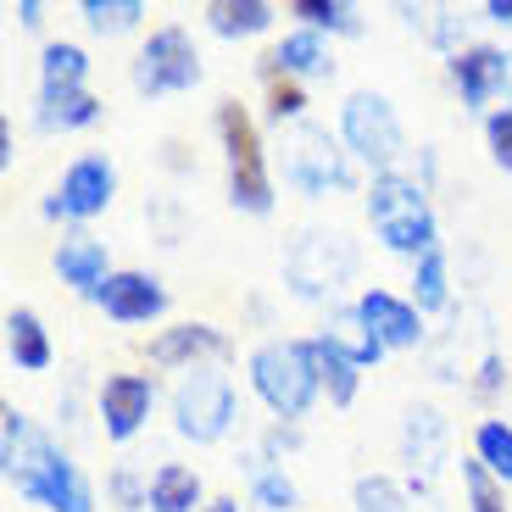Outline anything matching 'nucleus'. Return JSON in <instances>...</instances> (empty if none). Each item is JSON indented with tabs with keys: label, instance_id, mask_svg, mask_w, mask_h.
<instances>
[{
	"label": "nucleus",
	"instance_id": "obj_13",
	"mask_svg": "<svg viewBox=\"0 0 512 512\" xmlns=\"http://www.w3.org/2000/svg\"><path fill=\"white\" fill-rule=\"evenodd\" d=\"M357 312L368 318V329L379 334L384 351H412V346L423 340L418 307H412V301H401V295H390V290H368V295L357 301Z\"/></svg>",
	"mask_w": 512,
	"mask_h": 512
},
{
	"label": "nucleus",
	"instance_id": "obj_12",
	"mask_svg": "<svg viewBox=\"0 0 512 512\" xmlns=\"http://www.w3.org/2000/svg\"><path fill=\"white\" fill-rule=\"evenodd\" d=\"M451 84L462 90L468 106H490L507 90V51L496 45H468V51L451 56Z\"/></svg>",
	"mask_w": 512,
	"mask_h": 512
},
{
	"label": "nucleus",
	"instance_id": "obj_8",
	"mask_svg": "<svg viewBox=\"0 0 512 512\" xmlns=\"http://www.w3.org/2000/svg\"><path fill=\"white\" fill-rule=\"evenodd\" d=\"M201 84V56H195L184 28H156L145 51L134 56V90L140 95H173Z\"/></svg>",
	"mask_w": 512,
	"mask_h": 512
},
{
	"label": "nucleus",
	"instance_id": "obj_14",
	"mask_svg": "<svg viewBox=\"0 0 512 512\" xmlns=\"http://www.w3.org/2000/svg\"><path fill=\"white\" fill-rule=\"evenodd\" d=\"M95 301H101L106 318H117V323H151V318H162L167 290L151 279V273H112Z\"/></svg>",
	"mask_w": 512,
	"mask_h": 512
},
{
	"label": "nucleus",
	"instance_id": "obj_10",
	"mask_svg": "<svg viewBox=\"0 0 512 512\" xmlns=\"http://www.w3.org/2000/svg\"><path fill=\"white\" fill-rule=\"evenodd\" d=\"M117 195V167L106 162V156H78L73 167L62 173V184H56V195L45 201V212L51 218H101L106 206H112Z\"/></svg>",
	"mask_w": 512,
	"mask_h": 512
},
{
	"label": "nucleus",
	"instance_id": "obj_19",
	"mask_svg": "<svg viewBox=\"0 0 512 512\" xmlns=\"http://www.w3.org/2000/svg\"><path fill=\"white\" fill-rule=\"evenodd\" d=\"M6 351H12V362L23 373H45V368H51V334H45V323H39L28 307L6 312Z\"/></svg>",
	"mask_w": 512,
	"mask_h": 512
},
{
	"label": "nucleus",
	"instance_id": "obj_23",
	"mask_svg": "<svg viewBox=\"0 0 512 512\" xmlns=\"http://www.w3.org/2000/svg\"><path fill=\"white\" fill-rule=\"evenodd\" d=\"M145 490H151V512H195V501H201V479L190 468H179V462L156 468Z\"/></svg>",
	"mask_w": 512,
	"mask_h": 512
},
{
	"label": "nucleus",
	"instance_id": "obj_25",
	"mask_svg": "<svg viewBox=\"0 0 512 512\" xmlns=\"http://www.w3.org/2000/svg\"><path fill=\"white\" fill-rule=\"evenodd\" d=\"M440 440H446V429H440V412L435 407H412L407 412V462L418 468L423 462V474L440 462Z\"/></svg>",
	"mask_w": 512,
	"mask_h": 512
},
{
	"label": "nucleus",
	"instance_id": "obj_29",
	"mask_svg": "<svg viewBox=\"0 0 512 512\" xmlns=\"http://www.w3.org/2000/svg\"><path fill=\"white\" fill-rule=\"evenodd\" d=\"M145 17V0H84V23L95 34H128Z\"/></svg>",
	"mask_w": 512,
	"mask_h": 512
},
{
	"label": "nucleus",
	"instance_id": "obj_16",
	"mask_svg": "<svg viewBox=\"0 0 512 512\" xmlns=\"http://www.w3.org/2000/svg\"><path fill=\"white\" fill-rule=\"evenodd\" d=\"M318 340H329V346L340 351L346 362H357V368H373V362L384 357L379 334L368 329V318H362L357 307H340V312H329V329H323Z\"/></svg>",
	"mask_w": 512,
	"mask_h": 512
},
{
	"label": "nucleus",
	"instance_id": "obj_18",
	"mask_svg": "<svg viewBox=\"0 0 512 512\" xmlns=\"http://www.w3.org/2000/svg\"><path fill=\"white\" fill-rule=\"evenodd\" d=\"M151 357L167 362V368H179V362H195V357H229V340L212 323H184V329H167L156 340Z\"/></svg>",
	"mask_w": 512,
	"mask_h": 512
},
{
	"label": "nucleus",
	"instance_id": "obj_21",
	"mask_svg": "<svg viewBox=\"0 0 512 512\" xmlns=\"http://www.w3.org/2000/svg\"><path fill=\"white\" fill-rule=\"evenodd\" d=\"M206 28L223 39H251L262 28H273V6L268 0H212L206 6Z\"/></svg>",
	"mask_w": 512,
	"mask_h": 512
},
{
	"label": "nucleus",
	"instance_id": "obj_20",
	"mask_svg": "<svg viewBox=\"0 0 512 512\" xmlns=\"http://www.w3.org/2000/svg\"><path fill=\"white\" fill-rule=\"evenodd\" d=\"M84 73H90V56L78 51V45H67V39H56V45H45V56H39V95L84 90Z\"/></svg>",
	"mask_w": 512,
	"mask_h": 512
},
{
	"label": "nucleus",
	"instance_id": "obj_15",
	"mask_svg": "<svg viewBox=\"0 0 512 512\" xmlns=\"http://www.w3.org/2000/svg\"><path fill=\"white\" fill-rule=\"evenodd\" d=\"M56 273H62V284H73L78 295H101L106 279H112V268H106V245L90 240V234L62 240V251H56Z\"/></svg>",
	"mask_w": 512,
	"mask_h": 512
},
{
	"label": "nucleus",
	"instance_id": "obj_1",
	"mask_svg": "<svg viewBox=\"0 0 512 512\" xmlns=\"http://www.w3.org/2000/svg\"><path fill=\"white\" fill-rule=\"evenodd\" d=\"M0 429H6L0 462H6V479H12L17 496L39 501V507H51V512H95V490H90V479L78 474V462H67L23 412L6 407L0 412Z\"/></svg>",
	"mask_w": 512,
	"mask_h": 512
},
{
	"label": "nucleus",
	"instance_id": "obj_36",
	"mask_svg": "<svg viewBox=\"0 0 512 512\" xmlns=\"http://www.w3.org/2000/svg\"><path fill=\"white\" fill-rule=\"evenodd\" d=\"M496 384H501V357H496V351H490V357L479 362V379H474V390H479V396H490Z\"/></svg>",
	"mask_w": 512,
	"mask_h": 512
},
{
	"label": "nucleus",
	"instance_id": "obj_35",
	"mask_svg": "<svg viewBox=\"0 0 512 512\" xmlns=\"http://www.w3.org/2000/svg\"><path fill=\"white\" fill-rule=\"evenodd\" d=\"M112 496L123 501L128 512H140V507H151V490H140V485H134V474H112Z\"/></svg>",
	"mask_w": 512,
	"mask_h": 512
},
{
	"label": "nucleus",
	"instance_id": "obj_5",
	"mask_svg": "<svg viewBox=\"0 0 512 512\" xmlns=\"http://www.w3.org/2000/svg\"><path fill=\"white\" fill-rule=\"evenodd\" d=\"M173 418H179V435L195 440V446L223 440L234 423V384L212 368H190L184 384L173 390Z\"/></svg>",
	"mask_w": 512,
	"mask_h": 512
},
{
	"label": "nucleus",
	"instance_id": "obj_32",
	"mask_svg": "<svg viewBox=\"0 0 512 512\" xmlns=\"http://www.w3.org/2000/svg\"><path fill=\"white\" fill-rule=\"evenodd\" d=\"M485 140H490V156H496V167H507V173H512V106H507V112H490Z\"/></svg>",
	"mask_w": 512,
	"mask_h": 512
},
{
	"label": "nucleus",
	"instance_id": "obj_7",
	"mask_svg": "<svg viewBox=\"0 0 512 512\" xmlns=\"http://www.w3.org/2000/svg\"><path fill=\"white\" fill-rule=\"evenodd\" d=\"M351 268H357V251H351L346 234H301L290 251V290L301 295V301H323L329 290H340V284L351 279Z\"/></svg>",
	"mask_w": 512,
	"mask_h": 512
},
{
	"label": "nucleus",
	"instance_id": "obj_2",
	"mask_svg": "<svg viewBox=\"0 0 512 512\" xmlns=\"http://www.w3.org/2000/svg\"><path fill=\"white\" fill-rule=\"evenodd\" d=\"M251 384L284 423H295L318 396V362H312V340H268L251 357Z\"/></svg>",
	"mask_w": 512,
	"mask_h": 512
},
{
	"label": "nucleus",
	"instance_id": "obj_30",
	"mask_svg": "<svg viewBox=\"0 0 512 512\" xmlns=\"http://www.w3.org/2000/svg\"><path fill=\"white\" fill-rule=\"evenodd\" d=\"M462 490H468V507L474 512H501V479L479 457L462 462Z\"/></svg>",
	"mask_w": 512,
	"mask_h": 512
},
{
	"label": "nucleus",
	"instance_id": "obj_26",
	"mask_svg": "<svg viewBox=\"0 0 512 512\" xmlns=\"http://www.w3.org/2000/svg\"><path fill=\"white\" fill-rule=\"evenodd\" d=\"M474 457L485 462L490 474L501 479V485H512V429L507 423H479V435H474Z\"/></svg>",
	"mask_w": 512,
	"mask_h": 512
},
{
	"label": "nucleus",
	"instance_id": "obj_6",
	"mask_svg": "<svg viewBox=\"0 0 512 512\" xmlns=\"http://www.w3.org/2000/svg\"><path fill=\"white\" fill-rule=\"evenodd\" d=\"M284 179L307 195H329L351 184V167H346V151L329 140V128L295 123L290 140H284Z\"/></svg>",
	"mask_w": 512,
	"mask_h": 512
},
{
	"label": "nucleus",
	"instance_id": "obj_31",
	"mask_svg": "<svg viewBox=\"0 0 512 512\" xmlns=\"http://www.w3.org/2000/svg\"><path fill=\"white\" fill-rule=\"evenodd\" d=\"M357 512H407V496H401L396 479L368 474V479H357Z\"/></svg>",
	"mask_w": 512,
	"mask_h": 512
},
{
	"label": "nucleus",
	"instance_id": "obj_37",
	"mask_svg": "<svg viewBox=\"0 0 512 512\" xmlns=\"http://www.w3.org/2000/svg\"><path fill=\"white\" fill-rule=\"evenodd\" d=\"M485 17H496V23H512V0H490Z\"/></svg>",
	"mask_w": 512,
	"mask_h": 512
},
{
	"label": "nucleus",
	"instance_id": "obj_28",
	"mask_svg": "<svg viewBox=\"0 0 512 512\" xmlns=\"http://www.w3.org/2000/svg\"><path fill=\"white\" fill-rule=\"evenodd\" d=\"M412 307L418 312L446 307V256H440V245L429 256H418V273H412Z\"/></svg>",
	"mask_w": 512,
	"mask_h": 512
},
{
	"label": "nucleus",
	"instance_id": "obj_17",
	"mask_svg": "<svg viewBox=\"0 0 512 512\" xmlns=\"http://www.w3.org/2000/svg\"><path fill=\"white\" fill-rule=\"evenodd\" d=\"M268 67L284 78H323V73H334V56L312 28H295V34H284L279 51L268 56Z\"/></svg>",
	"mask_w": 512,
	"mask_h": 512
},
{
	"label": "nucleus",
	"instance_id": "obj_3",
	"mask_svg": "<svg viewBox=\"0 0 512 512\" xmlns=\"http://www.w3.org/2000/svg\"><path fill=\"white\" fill-rule=\"evenodd\" d=\"M368 218L379 240L401 256H429L435 251V212L423 201V190L401 173H379L368 190Z\"/></svg>",
	"mask_w": 512,
	"mask_h": 512
},
{
	"label": "nucleus",
	"instance_id": "obj_24",
	"mask_svg": "<svg viewBox=\"0 0 512 512\" xmlns=\"http://www.w3.org/2000/svg\"><path fill=\"white\" fill-rule=\"evenodd\" d=\"M312 362H318V390H329L334 407L357 401V362H346L329 340H312Z\"/></svg>",
	"mask_w": 512,
	"mask_h": 512
},
{
	"label": "nucleus",
	"instance_id": "obj_4",
	"mask_svg": "<svg viewBox=\"0 0 512 512\" xmlns=\"http://www.w3.org/2000/svg\"><path fill=\"white\" fill-rule=\"evenodd\" d=\"M218 134H223V151H229V201L251 218H268L273 212V179H268V162H262V140H256V123L240 101H223L218 106Z\"/></svg>",
	"mask_w": 512,
	"mask_h": 512
},
{
	"label": "nucleus",
	"instance_id": "obj_34",
	"mask_svg": "<svg viewBox=\"0 0 512 512\" xmlns=\"http://www.w3.org/2000/svg\"><path fill=\"white\" fill-rule=\"evenodd\" d=\"M268 73H273V67H268ZM301 106H307V95L295 90L290 78L273 73V123H284V117H301Z\"/></svg>",
	"mask_w": 512,
	"mask_h": 512
},
{
	"label": "nucleus",
	"instance_id": "obj_33",
	"mask_svg": "<svg viewBox=\"0 0 512 512\" xmlns=\"http://www.w3.org/2000/svg\"><path fill=\"white\" fill-rule=\"evenodd\" d=\"M256 501L268 512H290L295 507V485L284 474H256Z\"/></svg>",
	"mask_w": 512,
	"mask_h": 512
},
{
	"label": "nucleus",
	"instance_id": "obj_27",
	"mask_svg": "<svg viewBox=\"0 0 512 512\" xmlns=\"http://www.w3.org/2000/svg\"><path fill=\"white\" fill-rule=\"evenodd\" d=\"M301 23L318 34V28H329V34H362V23H357V12H351L346 0H295L290 6Z\"/></svg>",
	"mask_w": 512,
	"mask_h": 512
},
{
	"label": "nucleus",
	"instance_id": "obj_22",
	"mask_svg": "<svg viewBox=\"0 0 512 512\" xmlns=\"http://www.w3.org/2000/svg\"><path fill=\"white\" fill-rule=\"evenodd\" d=\"M95 117H101V101H95L90 90H73V95H39L34 123L45 128V134H56V128H90Z\"/></svg>",
	"mask_w": 512,
	"mask_h": 512
},
{
	"label": "nucleus",
	"instance_id": "obj_11",
	"mask_svg": "<svg viewBox=\"0 0 512 512\" xmlns=\"http://www.w3.org/2000/svg\"><path fill=\"white\" fill-rule=\"evenodd\" d=\"M151 401H156V384L145 373H112L101 384V418H106V435L112 440H134L140 423L151 418Z\"/></svg>",
	"mask_w": 512,
	"mask_h": 512
},
{
	"label": "nucleus",
	"instance_id": "obj_39",
	"mask_svg": "<svg viewBox=\"0 0 512 512\" xmlns=\"http://www.w3.org/2000/svg\"><path fill=\"white\" fill-rule=\"evenodd\" d=\"M206 512H240V501H229V496H223V501H212Z\"/></svg>",
	"mask_w": 512,
	"mask_h": 512
},
{
	"label": "nucleus",
	"instance_id": "obj_9",
	"mask_svg": "<svg viewBox=\"0 0 512 512\" xmlns=\"http://www.w3.org/2000/svg\"><path fill=\"white\" fill-rule=\"evenodd\" d=\"M340 134H346V145L362 162L384 167V173H390V162L401 156V123H396V112H390V101L373 95V90L346 95V106H340Z\"/></svg>",
	"mask_w": 512,
	"mask_h": 512
},
{
	"label": "nucleus",
	"instance_id": "obj_38",
	"mask_svg": "<svg viewBox=\"0 0 512 512\" xmlns=\"http://www.w3.org/2000/svg\"><path fill=\"white\" fill-rule=\"evenodd\" d=\"M17 17H23V28H39V0H23V6H17Z\"/></svg>",
	"mask_w": 512,
	"mask_h": 512
}]
</instances>
